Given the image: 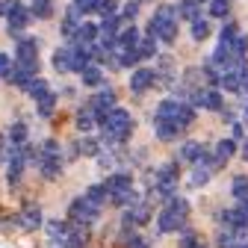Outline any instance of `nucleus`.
<instances>
[{
  "label": "nucleus",
  "mask_w": 248,
  "mask_h": 248,
  "mask_svg": "<svg viewBox=\"0 0 248 248\" xmlns=\"http://www.w3.org/2000/svg\"><path fill=\"white\" fill-rule=\"evenodd\" d=\"M171 24H177V12H174V6H171V3L157 6V9H154V15H151V21H148V36L157 39L163 30L171 27Z\"/></svg>",
  "instance_id": "nucleus-7"
},
{
  "label": "nucleus",
  "mask_w": 248,
  "mask_h": 248,
  "mask_svg": "<svg viewBox=\"0 0 248 248\" xmlns=\"http://www.w3.org/2000/svg\"><path fill=\"white\" fill-rule=\"evenodd\" d=\"M3 15L9 21V36H21V30L30 24V12L24 0H3Z\"/></svg>",
  "instance_id": "nucleus-6"
},
{
  "label": "nucleus",
  "mask_w": 248,
  "mask_h": 248,
  "mask_svg": "<svg viewBox=\"0 0 248 248\" xmlns=\"http://www.w3.org/2000/svg\"><path fill=\"white\" fill-rule=\"evenodd\" d=\"M77 154H83V157H98V154H101V139L83 136V139L77 142Z\"/></svg>",
  "instance_id": "nucleus-21"
},
{
  "label": "nucleus",
  "mask_w": 248,
  "mask_h": 248,
  "mask_svg": "<svg viewBox=\"0 0 248 248\" xmlns=\"http://www.w3.org/2000/svg\"><path fill=\"white\" fill-rule=\"evenodd\" d=\"M239 154H242V160L248 163V142H242V148H239Z\"/></svg>",
  "instance_id": "nucleus-44"
},
{
  "label": "nucleus",
  "mask_w": 248,
  "mask_h": 248,
  "mask_svg": "<svg viewBox=\"0 0 248 248\" xmlns=\"http://www.w3.org/2000/svg\"><path fill=\"white\" fill-rule=\"evenodd\" d=\"M139 39H142V33H139V27H133V24H127L118 33V39H115V50H133L136 45H139Z\"/></svg>",
  "instance_id": "nucleus-12"
},
{
  "label": "nucleus",
  "mask_w": 248,
  "mask_h": 248,
  "mask_svg": "<svg viewBox=\"0 0 248 248\" xmlns=\"http://www.w3.org/2000/svg\"><path fill=\"white\" fill-rule=\"evenodd\" d=\"M3 154H6V136L0 133V163H3Z\"/></svg>",
  "instance_id": "nucleus-43"
},
{
  "label": "nucleus",
  "mask_w": 248,
  "mask_h": 248,
  "mask_svg": "<svg viewBox=\"0 0 248 248\" xmlns=\"http://www.w3.org/2000/svg\"><path fill=\"white\" fill-rule=\"evenodd\" d=\"M228 47H231V53H233L236 59H245V56H248V36H245V33H239Z\"/></svg>",
  "instance_id": "nucleus-34"
},
{
  "label": "nucleus",
  "mask_w": 248,
  "mask_h": 248,
  "mask_svg": "<svg viewBox=\"0 0 248 248\" xmlns=\"http://www.w3.org/2000/svg\"><path fill=\"white\" fill-rule=\"evenodd\" d=\"M71 6L80 12V15H89V12H95L98 6V0H71Z\"/></svg>",
  "instance_id": "nucleus-38"
},
{
  "label": "nucleus",
  "mask_w": 248,
  "mask_h": 248,
  "mask_svg": "<svg viewBox=\"0 0 248 248\" xmlns=\"http://www.w3.org/2000/svg\"><path fill=\"white\" fill-rule=\"evenodd\" d=\"M101 186L107 189V198H115V195H121V192H130V189H133V174H130V171H115V174H109Z\"/></svg>",
  "instance_id": "nucleus-8"
},
{
  "label": "nucleus",
  "mask_w": 248,
  "mask_h": 248,
  "mask_svg": "<svg viewBox=\"0 0 248 248\" xmlns=\"http://www.w3.org/2000/svg\"><path fill=\"white\" fill-rule=\"evenodd\" d=\"M45 228H47V239L50 242H65L68 239V231H71L68 222H59V219H50Z\"/></svg>",
  "instance_id": "nucleus-15"
},
{
  "label": "nucleus",
  "mask_w": 248,
  "mask_h": 248,
  "mask_svg": "<svg viewBox=\"0 0 248 248\" xmlns=\"http://www.w3.org/2000/svg\"><path fill=\"white\" fill-rule=\"evenodd\" d=\"M236 74H239V92H242V95H248V65H245V59L236 65Z\"/></svg>",
  "instance_id": "nucleus-39"
},
{
  "label": "nucleus",
  "mask_w": 248,
  "mask_h": 248,
  "mask_svg": "<svg viewBox=\"0 0 248 248\" xmlns=\"http://www.w3.org/2000/svg\"><path fill=\"white\" fill-rule=\"evenodd\" d=\"M83 198H89L92 204H98V207H104V204H107V189H104L101 183H92L89 189L83 192Z\"/></svg>",
  "instance_id": "nucleus-31"
},
{
  "label": "nucleus",
  "mask_w": 248,
  "mask_h": 248,
  "mask_svg": "<svg viewBox=\"0 0 248 248\" xmlns=\"http://www.w3.org/2000/svg\"><path fill=\"white\" fill-rule=\"evenodd\" d=\"M50 62H53V68H56L59 74H68V71H71V47H68V45L56 47V50H53V59H50Z\"/></svg>",
  "instance_id": "nucleus-14"
},
{
  "label": "nucleus",
  "mask_w": 248,
  "mask_h": 248,
  "mask_svg": "<svg viewBox=\"0 0 248 248\" xmlns=\"http://www.w3.org/2000/svg\"><path fill=\"white\" fill-rule=\"evenodd\" d=\"M74 124H77V130H80V133H89L92 127H95V112H92V109H89V104H86V107H83V109L77 112V118H74Z\"/></svg>",
  "instance_id": "nucleus-24"
},
{
  "label": "nucleus",
  "mask_w": 248,
  "mask_h": 248,
  "mask_svg": "<svg viewBox=\"0 0 248 248\" xmlns=\"http://www.w3.org/2000/svg\"><path fill=\"white\" fill-rule=\"evenodd\" d=\"M95 12H101L104 18H109V15H118V0H98Z\"/></svg>",
  "instance_id": "nucleus-36"
},
{
  "label": "nucleus",
  "mask_w": 248,
  "mask_h": 248,
  "mask_svg": "<svg viewBox=\"0 0 248 248\" xmlns=\"http://www.w3.org/2000/svg\"><path fill=\"white\" fill-rule=\"evenodd\" d=\"M9 68H12V56L9 53H0V77H6Z\"/></svg>",
  "instance_id": "nucleus-40"
},
{
  "label": "nucleus",
  "mask_w": 248,
  "mask_h": 248,
  "mask_svg": "<svg viewBox=\"0 0 248 248\" xmlns=\"http://www.w3.org/2000/svg\"><path fill=\"white\" fill-rule=\"evenodd\" d=\"M219 112H222V118H225V121H228V124H233V121H236V112H233V109H231V107H222V109H219Z\"/></svg>",
  "instance_id": "nucleus-42"
},
{
  "label": "nucleus",
  "mask_w": 248,
  "mask_h": 248,
  "mask_svg": "<svg viewBox=\"0 0 248 248\" xmlns=\"http://www.w3.org/2000/svg\"><path fill=\"white\" fill-rule=\"evenodd\" d=\"M186 219H189V201L171 195L160 213V231L163 233H177L186 228Z\"/></svg>",
  "instance_id": "nucleus-2"
},
{
  "label": "nucleus",
  "mask_w": 248,
  "mask_h": 248,
  "mask_svg": "<svg viewBox=\"0 0 248 248\" xmlns=\"http://www.w3.org/2000/svg\"><path fill=\"white\" fill-rule=\"evenodd\" d=\"M210 174H213V171H207V169L195 166V169H192V174H189V186H192V189H201V186H207Z\"/></svg>",
  "instance_id": "nucleus-35"
},
{
  "label": "nucleus",
  "mask_w": 248,
  "mask_h": 248,
  "mask_svg": "<svg viewBox=\"0 0 248 248\" xmlns=\"http://www.w3.org/2000/svg\"><path fill=\"white\" fill-rule=\"evenodd\" d=\"M192 24V39L195 42H204L207 36H210V21L207 18H195V21H189Z\"/></svg>",
  "instance_id": "nucleus-33"
},
{
  "label": "nucleus",
  "mask_w": 248,
  "mask_h": 248,
  "mask_svg": "<svg viewBox=\"0 0 248 248\" xmlns=\"http://www.w3.org/2000/svg\"><path fill=\"white\" fill-rule=\"evenodd\" d=\"M30 18H39V21H47L53 15V0H30Z\"/></svg>",
  "instance_id": "nucleus-16"
},
{
  "label": "nucleus",
  "mask_w": 248,
  "mask_h": 248,
  "mask_svg": "<svg viewBox=\"0 0 248 248\" xmlns=\"http://www.w3.org/2000/svg\"><path fill=\"white\" fill-rule=\"evenodd\" d=\"M0 15H3V0H0Z\"/></svg>",
  "instance_id": "nucleus-47"
},
{
  "label": "nucleus",
  "mask_w": 248,
  "mask_h": 248,
  "mask_svg": "<svg viewBox=\"0 0 248 248\" xmlns=\"http://www.w3.org/2000/svg\"><path fill=\"white\" fill-rule=\"evenodd\" d=\"M207 12L210 18H228L231 15V0H207Z\"/></svg>",
  "instance_id": "nucleus-25"
},
{
  "label": "nucleus",
  "mask_w": 248,
  "mask_h": 248,
  "mask_svg": "<svg viewBox=\"0 0 248 248\" xmlns=\"http://www.w3.org/2000/svg\"><path fill=\"white\" fill-rule=\"evenodd\" d=\"M231 133H233L231 139H233V142H239V139H242V133H245V127H242L239 121H233V124H231Z\"/></svg>",
  "instance_id": "nucleus-41"
},
{
  "label": "nucleus",
  "mask_w": 248,
  "mask_h": 248,
  "mask_svg": "<svg viewBox=\"0 0 248 248\" xmlns=\"http://www.w3.org/2000/svg\"><path fill=\"white\" fill-rule=\"evenodd\" d=\"M133 3H136V6H142V3H145V0H133Z\"/></svg>",
  "instance_id": "nucleus-46"
},
{
  "label": "nucleus",
  "mask_w": 248,
  "mask_h": 248,
  "mask_svg": "<svg viewBox=\"0 0 248 248\" xmlns=\"http://www.w3.org/2000/svg\"><path fill=\"white\" fill-rule=\"evenodd\" d=\"M154 133H157V139H160V142H171V139H177V136H180V130L174 127L171 121H154Z\"/></svg>",
  "instance_id": "nucleus-19"
},
{
  "label": "nucleus",
  "mask_w": 248,
  "mask_h": 248,
  "mask_svg": "<svg viewBox=\"0 0 248 248\" xmlns=\"http://www.w3.org/2000/svg\"><path fill=\"white\" fill-rule=\"evenodd\" d=\"M24 89H27V95H30V98H33V101H42V98L47 95V92H50V86H47V80H42V77H33V80H30V83H27Z\"/></svg>",
  "instance_id": "nucleus-20"
},
{
  "label": "nucleus",
  "mask_w": 248,
  "mask_h": 248,
  "mask_svg": "<svg viewBox=\"0 0 248 248\" xmlns=\"http://www.w3.org/2000/svg\"><path fill=\"white\" fill-rule=\"evenodd\" d=\"M53 107H56V95H53V92H47L42 101H36V109H39L42 118H50L53 115Z\"/></svg>",
  "instance_id": "nucleus-32"
},
{
  "label": "nucleus",
  "mask_w": 248,
  "mask_h": 248,
  "mask_svg": "<svg viewBox=\"0 0 248 248\" xmlns=\"http://www.w3.org/2000/svg\"><path fill=\"white\" fill-rule=\"evenodd\" d=\"M236 154V142L233 139H222V142H216V151H213V157L219 160V166H225L231 157Z\"/></svg>",
  "instance_id": "nucleus-17"
},
{
  "label": "nucleus",
  "mask_w": 248,
  "mask_h": 248,
  "mask_svg": "<svg viewBox=\"0 0 248 248\" xmlns=\"http://www.w3.org/2000/svg\"><path fill=\"white\" fill-rule=\"evenodd\" d=\"M27 136H30V130H27V124L24 121H15L12 127H9V145H27Z\"/></svg>",
  "instance_id": "nucleus-27"
},
{
  "label": "nucleus",
  "mask_w": 248,
  "mask_h": 248,
  "mask_svg": "<svg viewBox=\"0 0 248 248\" xmlns=\"http://www.w3.org/2000/svg\"><path fill=\"white\" fill-rule=\"evenodd\" d=\"M80 21H83V15H80V12H77L74 6H68V12H65V18H62V27H59V30H62V36H65V39H71V36H74V30H77V24H80Z\"/></svg>",
  "instance_id": "nucleus-18"
},
{
  "label": "nucleus",
  "mask_w": 248,
  "mask_h": 248,
  "mask_svg": "<svg viewBox=\"0 0 248 248\" xmlns=\"http://www.w3.org/2000/svg\"><path fill=\"white\" fill-rule=\"evenodd\" d=\"M231 192H233V198H236L239 204H242V201H248V177H245V174H236V177H233Z\"/></svg>",
  "instance_id": "nucleus-29"
},
{
  "label": "nucleus",
  "mask_w": 248,
  "mask_h": 248,
  "mask_svg": "<svg viewBox=\"0 0 248 248\" xmlns=\"http://www.w3.org/2000/svg\"><path fill=\"white\" fill-rule=\"evenodd\" d=\"M68 42H71V45H92V42H98V24L80 21L77 30H74V36H71Z\"/></svg>",
  "instance_id": "nucleus-11"
},
{
  "label": "nucleus",
  "mask_w": 248,
  "mask_h": 248,
  "mask_svg": "<svg viewBox=\"0 0 248 248\" xmlns=\"http://www.w3.org/2000/svg\"><path fill=\"white\" fill-rule=\"evenodd\" d=\"M39 171L45 174V177H59V171H62V154H42L39 151Z\"/></svg>",
  "instance_id": "nucleus-10"
},
{
  "label": "nucleus",
  "mask_w": 248,
  "mask_h": 248,
  "mask_svg": "<svg viewBox=\"0 0 248 248\" xmlns=\"http://www.w3.org/2000/svg\"><path fill=\"white\" fill-rule=\"evenodd\" d=\"M115 163H118V154L115 151H101L98 154V166L101 169H115Z\"/></svg>",
  "instance_id": "nucleus-37"
},
{
  "label": "nucleus",
  "mask_w": 248,
  "mask_h": 248,
  "mask_svg": "<svg viewBox=\"0 0 248 248\" xmlns=\"http://www.w3.org/2000/svg\"><path fill=\"white\" fill-rule=\"evenodd\" d=\"M236 36H239V24L236 21H225L222 30H219V45H231Z\"/></svg>",
  "instance_id": "nucleus-30"
},
{
  "label": "nucleus",
  "mask_w": 248,
  "mask_h": 248,
  "mask_svg": "<svg viewBox=\"0 0 248 248\" xmlns=\"http://www.w3.org/2000/svg\"><path fill=\"white\" fill-rule=\"evenodd\" d=\"M177 177H180V171H177V163H163L157 171L151 174V186H154V192H157L160 198H171V195H177Z\"/></svg>",
  "instance_id": "nucleus-3"
},
{
  "label": "nucleus",
  "mask_w": 248,
  "mask_h": 248,
  "mask_svg": "<svg viewBox=\"0 0 248 248\" xmlns=\"http://www.w3.org/2000/svg\"><path fill=\"white\" fill-rule=\"evenodd\" d=\"M157 39L154 36H142L139 39V45H136V53H139V59H151V56H157Z\"/></svg>",
  "instance_id": "nucleus-23"
},
{
  "label": "nucleus",
  "mask_w": 248,
  "mask_h": 248,
  "mask_svg": "<svg viewBox=\"0 0 248 248\" xmlns=\"http://www.w3.org/2000/svg\"><path fill=\"white\" fill-rule=\"evenodd\" d=\"M80 80H83V86H101L104 83V74H101V65H86L83 71H80Z\"/></svg>",
  "instance_id": "nucleus-22"
},
{
  "label": "nucleus",
  "mask_w": 248,
  "mask_h": 248,
  "mask_svg": "<svg viewBox=\"0 0 248 248\" xmlns=\"http://www.w3.org/2000/svg\"><path fill=\"white\" fill-rule=\"evenodd\" d=\"M98 124H101V145H107V148H118L133 133V118H130L127 109H121V107L109 109Z\"/></svg>",
  "instance_id": "nucleus-1"
},
{
  "label": "nucleus",
  "mask_w": 248,
  "mask_h": 248,
  "mask_svg": "<svg viewBox=\"0 0 248 248\" xmlns=\"http://www.w3.org/2000/svg\"><path fill=\"white\" fill-rule=\"evenodd\" d=\"M15 62L24 65L30 74H39V39H21L15 47Z\"/></svg>",
  "instance_id": "nucleus-5"
},
{
  "label": "nucleus",
  "mask_w": 248,
  "mask_h": 248,
  "mask_svg": "<svg viewBox=\"0 0 248 248\" xmlns=\"http://www.w3.org/2000/svg\"><path fill=\"white\" fill-rule=\"evenodd\" d=\"M154 83H157L154 68H136V71L130 74V92H133V95H145Z\"/></svg>",
  "instance_id": "nucleus-9"
},
{
  "label": "nucleus",
  "mask_w": 248,
  "mask_h": 248,
  "mask_svg": "<svg viewBox=\"0 0 248 248\" xmlns=\"http://www.w3.org/2000/svg\"><path fill=\"white\" fill-rule=\"evenodd\" d=\"M201 151H204L201 142H183V148H180V160L195 166V160H198V154H201Z\"/></svg>",
  "instance_id": "nucleus-28"
},
{
  "label": "nucleus",
  "mask_w": 248,
  "mask_h": 248,
  "mask_svg": "<svg viewBox=\"0 0 248 248\" xmlns=\"http://www.w3.org/2000/svg\"><path fill=\"white\" fill-rule=\"evenodd\" d=\"M18 222H21L24 231H36V228L42 225V210H39L36 204H27V207L18 213Z\"/></svg>",
  "instance_id": "nucleus-13"
},
{
  "label": "nucleus",
  "mask_w": 248,
  "mask_h": 248,
  "mask_svg": "<svg viewBox=\"0 0 248 248\" xmlns=\"http://www.w3.org/2000/svg\"><path fill=\"white\" fill-rule=\"evenodd\" d=\"M239 124H248V101H245V107H242V121Z\"/></svg>",
  "instance_id": "nucleus-45"
},
{
  "label": "nucleus",
  "mask_w": 248,
  "mask_h": 248,
  "mask_svg": "<svg viewBox=\"0 0 248 248\" xmlns=\"http://www.w3.org/2000/svg\"><path fill=\"white\" fill-rule=\"evenodd\" d=\"M98 216H101V207L98 204H92L89 198H74L71 201V207H68V219H71V225L74 228H92L98 222Z\"/></svg>",
  "instance_id": "nucleus-4"
},
{
  "label": "nucleus",
  "mask_w": 248,
  "mask_h": 248,
  "mask_svg": "<svg viewBox=\"0 0 248 248\" xmlns=\"http://www.w3.org/2000/svg\"><path fill=\"white\" fill-rule=\"evenodd\" d=\"M219 92L225 89V92H239V74H236V68H231V71H225V74H219Z\"/></svg>",
  "instance_id": "nucleus-26"
}]
</instances>
